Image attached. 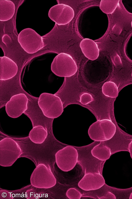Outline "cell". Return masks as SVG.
<instances>
[{
  "label": "cell",
  "mask_w": 132,
  "mask_h": 199,
  "mask_svg": "<svg viewBox=\"0 0 132 199\" xmlns=\"http://www.w3.org/2000/svg\"><path fill=\"white\" fill-rule=\"evenodd\" d=\"M0 79L5 80L12 78L16 74L18 67L12 59L5 56L0 57Z\"/></svg>",
  "instance_id": "cell-7"
},
{
  "label": "cell",
  "mask_w": 132,
  "mask_h": 199,
  "mask_svg": "<svg viewBox=\"0 0 132 199\" xmlns=\"http://www.w3.org/2000/svg\"><path fill=\"white\" fill-rule=\"evenodd\" d=\"M104 143V141H100V143L94 147L91 151L93 155L96 154L102 156L103 160L109 159L111 154L110 148Z\"/></svg>",
  "instance_id": "cell-11"
},
{
  "label": "cell",
  "mask_w": 132,
  "mask_h": 199,
  "mask_svg": "<svg viewBox=\"0 0 132 199\" xmlns=\"http://www.w3.org/2000/svg\"><path fill=\"white\" fill-rule=\"evenodd\" d=\"M28 101L27 97L23 93L13 95L6 104L7 114L12 118L19 117L27 110Z\"/></svg>",
  "instance_id": "cell-5"
},
{
  "label": "cell",
  "mask_w": 132,
  "mask_h": 199,
  "mask_svg": "<svg viewBox=\"0 0 132 199\" xmlns=\"http://www.w3.org/2000/svg\"><path fill=\"white\" fill-rule=\"evenodd\" d=\"M77 67L72 57L61 53L56 56L51 65V71L55 75L62 77H70L77 72Z\"/></svg>",
  "instance_id": "cell-3"
},
{
  "label": "cell",
  "mask_w": 132,
  "mask_h": 199,
  "mask_svg": "<svg viewBox=\"0 0 132 199\" xmlns=\"http://www.w3.org/2000/svg\"><path fill=\"white\" fill-rule=\"evenodd\" d=\"M47 135L46 129L41 125H38L33 127L29 132V136L33 142L40 144L44 141Z\"/></svg>",
  "instance_id": "cell-10"
},
{
  "label": "cell",
  "mask_w": 132,
  "mask_h": 199,
  "mask_svg": "<svg viewBox=\"0 0 132 199\" xmlns=\"http://www.w3.org/2000/svg\"><path fill=\"white\" fill-rule=\"evenodd\" d=\"M104 197H106V198L116 199L115 195L110 192H108Z\"/></svg>",
  "instance_id": "cell-14"
},
{
  "label": "cell",
  "mask_w": 132,
  "mask_h": 199,
  "mask_svg": "<svg viewBox=\"0 0 132 199\" xmlns=\"http://www.w3.org/2000/svg\"><path fill=\"white\" fill-rule=\"evenodd\" d=\"M131 76H132V74H131Z\"/></svg>",
  "instance_id": "cell-17"
},
{
  "label": "cell",
  "mask_w": 132,
  "mask_h": 199,
  "mask_svg": "<svg viewBox=\"0 0 132 199\" xmlns=\"http://www.w3.org/2000/svg\"><path fill=\"white\" fill-rule=\"evenodd\" d=\"M102 92L105 96L112 98H116L118 95V88L113 82L108 81L105 83L102 87Z\"/></svg>",
  "instance_id": "cell-12"
},
{
  "label": "cell",
  "mask_w": 132,
  "mask_h": 199,
  "mask_svg": "<svg viewBox=\"0 0 132 199\" xmlns=\"http://www.w3.org/2000/svg\"><path fill=\"white\" fill-rule=\"evenodd\" d=\"M128 149L130 153V156L132 159V141L129 145Z\"/></svg>",
  "instance_id": "cell-15"
},
{
  "label": "cell",
  "mask_w": 132,
  "mask_h": 199,
  "mask_svg": "<svg viewBox=\"0 0 132 199\" xmlns=\"http://www.w3.org/2000/svg\"><path fill=\"white\" fill-rule=\"evenodd\" d=\"M129 199H132V193H131L129 197Z\"/></svg>",
  "instance_id": "cell-16"
},
{
  "label": "cell",
  "mask_w": 132,
  "mask_h": 199,
  "mask_svg": "<svg viewBox=\"0 0 132 199\" xmlns=\"http://www.w3.org/2000/svg\"><path fill=\"white\" fill-rule=\"evenodd\" d=\"M0 20L1 21H7L11 19L15 13V6L11 1L0 0Z\"/></svg>",
  "instance_id": "cell-9"
},
{
  "label": "cell",
  "mask_w": 132,
  "mask_h": 199,
  "mask_svg": "<svg viewBox=\"0 0 132 199\" xmlns=\"http://www.w3.org/2000/svg\"><path fill=\"white\" fill-rule=\"evenodd\" d=\"M115 124L110 120H97L89 127L88 133L90 138L95 141H105L114 136L116 131Z\"/></svg>",
  "instance_id": "cell-2"
},
{
  "label": "cell",
  "mask_w": 132,
  "mask_h": 199,
  "mask_svg": "<svg viewBox=\"0 0 132 199\" xmlns=\"http://www.w3.org/2000/svg\"><path fill=\"white\" fill-rule=\"evenodd\" d=\"M74 15L73 9L63 4H58L51 7L48 12L49 17L58 25H64L69 22Z\"/></svg>",
  "instance_id": "cell-6"
},
{
  "label": "cell",
  "mask_w": 132,
  "mask_h": 199,
  "mask_svg": "<svg viewBox=\"0 0 132 199\" xmlns=\"http://www.w3.org/2000/svg\"><path fill=\"white\" fill-rule=\"evenodd\" d=\"M80 47L85 56L89 59L94 60L98 57L99 50L96 44L93 40L88 39L82 40Z\"/></svg>",
  "instance_id": "cell-8"
},
{
  "label": "cell",
  "mask_w": 132,
  "mask_h": 199,
  "mask_svg": "<svg viewBox=\"0 0 132 199\" xmlns=\"http://www.w3.org/2000/svg\"><path fill=\"white\" fill-rule=\"evenodd\" d=\"M18 40L23 49L29 54L36 52L44 46L42 37L30 28L24 29L20 33Z\"/></svg>",
  "instance_id": "cell-4"
},
{
  "label": "cell",
  "mask_w": 132,
  "mask_h": 199,
  "mask_svg": "<svg viewBox=\"0 0 132 199\" xmlns=\"http://www.w3.org/2000/svg\"><path fill=\"white\" fill-rule=\"evenodd\" d=\"M93 100V98L90 94L84 93L81 96L80 102L82 104L85 105L92 101Z\"/></svg>",
  "instance_id": "cell-13"
},
{
  "label": "cell",
  "mask_w": 132,
  "mask_h": 199,
  "mask_svg": "<svg viewBox=\"0 0 132 199\" xmlns=\"http://www.w3.org/2000/svg\"><path fill=\"white\" fill-rule=\"evenodd\" d=\"M38 104L44 115L49 118H56L61 115L63 111L61 99L55 94L42 93L39 98Z\"/></svg>",
  "instance_id": "cell-1"
}]
</instances>
